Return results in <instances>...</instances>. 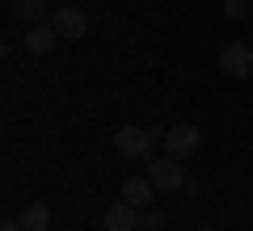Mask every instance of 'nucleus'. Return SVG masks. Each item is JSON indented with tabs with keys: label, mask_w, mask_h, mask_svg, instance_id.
Returning <instances> with one entry per match:
<instances>
[{
	"label": "nucleus",
	"mask_w": 253,
	"mask_h": 231,
	"mask_svg": "<svg viewBox=\"0 0 253 231\" xmlns=\"http://www.w3.org/2000/svg\"><path fill=\"white\" fill-rule=\"evenodd\" d=\"M161 143H165V156H173V160H186V156H194V151H199L203 134L194 131V126H169Z\"/></svg>",
	"instance_id": "obj_3"
},
{
	"label": "nucleus",
	"mask_w": 253,
	"mask_h": 231,
	"mask_svg": "<svg viewBox=\"0 0 253 231\" xmlns=\"http://www.w3.org/2000/svg\"><path fill=\"white\" fill-rule=\"evenodd\" d=\"M165 139V131H144V126H118L114 134V151L123 156V160H144L148 151H152V143Z\"/></svg>",
	"instance_id": "obj_1"
},
{
	"label": "nucleus",
	"mask_w": 253,
	"mask_h": 231,
	"mask_svg": "<svg viewBox=\"0 0 253 231\" xmlns=\"http://www.w3.org/2000/svg\"><path fill=\"white\" fill-rule=\"evenodd\" d=\"M249 4H253V0H228V4H224V13H228L232 21H241L245 13H249Z\"/></svg>",
	"instance_id": "obj_12"
},
{
	"label": "nucleus",
	"mask_w": 253,
	"mask_h": 231,
	"mask_svg": "<svg viewBox=\"0 0 253 231\" xmlns=\"http://www.w3.org/2000/svg\"><path fill=\"white\" fill-rule=\"evenodd\" d=\"M13 17L38 26V21L46 17V0H13Z\"/></svg>",
	"instance_id": "obj_10"
},
{
	"label": "nucleus",
	"mask_w": 253,
	"mask_h": 231,
	"mask_svg": "<svg viewBox=\"0 0 253 231\" xmlns=\"http://www.w3.org/2000/svg\"><path fill=\"white\" fill-rule=\"evenodd\" d=\"M106 231H139V206L114 202L106 210Z\"/></svg>",
	"instance_id": "obj_7"
},
{
	"label": "nucleus",
	"mask_w": 253,
	"mask_h": 231,
	"mask_svg": "<svg viewBox=\"0 0 253 231\" xmlns=\"http://www.w3.org/2000/svg\"><path fill=\"white\" fill-rule=\"evenodd\" d=\"M148 181H152L161 194H173V189L186 185V168H181V160H173V156H161V160L148 164Z\"/></svg>",
	"instance_id": "obj_2"
},
{
	"label": "nucleus",
	"mask_w": 253,
	"mask_h": 231,
	"mask_svg": "<svg viewBox=\"0 0 253 231\" xmlns=\"http://www.w3.org/2000/svg\"><path fill=\"white\" fill-rule=\"evenodd\" d=\"M181 194H186V198H199V181H190V177H186V185H181Z\"/></svg>",
	"instance_id": "obj_13"
},
{
	"label": "nucleus",
	"mask_w": 253,
	"mask_h": 231,
	"mask_svg": "<svg viewBox=\"0 0 253 231\" xmlns=\"http://www.w3.org/2000/svg\"><path fill=\"white\" fill-rule=\"evenodd\" d=\"M152 194H156V185L148 177H126L123 181V202H131V206H152Z\"/></svg>",
	"instance_id": "obj_8"
},
{
	"label": "nucleus",
	"mask_w": 253,
	"mask_h": 231,
	"mask_svg": "<svg viewBox=\"0 0 253 231\" xmlns=\"http://www.w3.org/2000/svg\"><path fill=\"white\" fill-rule=\"evenodd\" d=\"M139 231H165V214L152 210V206H144L139 210Z\"/></svg>",
	"instance_id": "obj_11"
},
{
	"label": "nucleus",
	"mask_w": 253,
	"mask_h": 231,
	"mask_svg": "<svg viewBox=\"0 0 253 231\" xmlns=\"http://www.w3.org/2000/svg\"><path fill=\"white\" fill-rule=\"evenodd\" d=\"M219 67L232 76V80H245L253 71V46H245V42H228L224 51H219Z\"/></svg>",
	"instance_id": "obj_4"
},
{
	"label": "nucleus",
	"mask_w": 253,
	"mask_h": 231,
	"mask_svg": "<svg viewBox=\"0 0 253 231\" xmlns=\"http://www.w3.org/2000/svg\"><path fill=\"white\" fill-rule=\"evenodd\" d=\"M51 26L59 30V38H72V42L89 34V17H84L81 9H59V13L51 17Z\"/></svg>",
	"instance_id": "obj_5"
},
{
	"label": "nucleus",
	"mask_w": 253,
	"mask_h": 231,
	"mask_svg": "<svg viewBox=\"0 0 253 231\" xmlns=\"http://www.w3.org/2000/svg\"><path fill=\"white\" fill-rule=\"evenodd\" d=\"M21 227H26V231H46V227H51V206H46V202H26V210H21Z\"/></svg>",
	"instance_id": "obj_9"
},
{
	"label": "nucleus",
	"mask_w": 253,
	"mask_h": 231,
	"mask_svg": "<svg viewBox=\"0 0 253 231\" xmlns=\"http://www.w3.org/2000/svg\"><path fill=\"white\" fill-rule=\"evenodd\" d=\"M55 42H59V30H55L51 21H38V26L26 30V51L30 55H51Z\"/></svg>",
	"instance_id": "obj_6"
},
{
	"label": "nucleus",
	"mask_w": 253,
	"mask_h": 231,
	"mask_svg": "<svg viewBox=\"0 0 253 231\" xmlns=\"http://www.w3.org/2000/svg\"><path fill=\"white\" fill-rule=\"evenodd\" d=\"M0 231H26V227H21V219H17V223L9 219V223H0Z\"/></svg>",
	"instance_id": "obj_14"
}]
</instances>
